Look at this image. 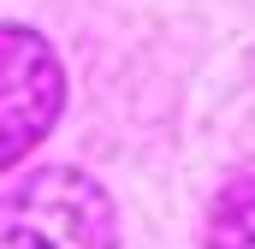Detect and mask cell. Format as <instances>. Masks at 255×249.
<instances>
[{
    "label": "cell",
    "instance_id": "6da1fadb",
    "mask_svg": "<svg viewBox=\"0 0 255 249\" xmlns=\"http://www.w3.org/2000/svg\"><path fill=\"white\" fill-rule=\"evenodd\" d=\"M113 196L83 172H36L0 202V249H113Z\"/></svg>",
    "mask_w": 255,
    "mask_h": 249
},
{
    "label": "cell",
    "instance_id": "7a4b0ae2",
    "mask_svg": "<svg viewBox=\"0 0 255 249\" xmlns=\"http://www.w3.org/2000/svg\"><path fill=\"white\" fill-rule=\"evenodd\" d=\"M65 107V71L54 48L24 30V24H0V172L18 166Z\"/></svg>",
    "mask_w": 255,
    "mask_h": 249
},
{
    "label": "cell",
    "instance_id": "3957f363",
    "mask_svg": "<svg viewBox=\"0 0 255 249\" xmlns=\"http://www.w3.org/2000/svg\"><path fill=\"white\" fill-rule=\"evenodd\" d=\"M208 249H255V178L232 184L208 220Z\"/></svg>",
    "mask_w": 255,
    "mask_h": 249
}]
</instances>
